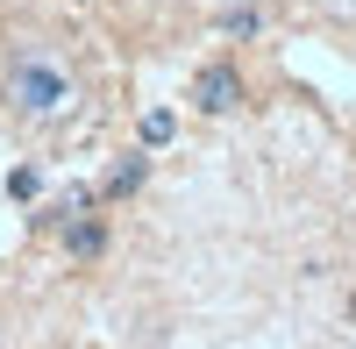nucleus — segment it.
<instances>
[{"instance_id": "obj_1", "label": "nucleus", "mask_w": 356, "mask_h": 349, "mask_svg": "<svg viewBox=\"0 0 356 349\" xmlns=\"http://www.w3.org/2000/svg\"><path fill=\"white\" fill-rule=\"evenodd\" d=\"M0 93H8V107L22 114V122H65V114L79 107V72H72L57 50L22 43V50L8 57V79H0Z\"/></svg>"}, {"instance_id": "obj_2", "label": "nucleus", "mask_w": 356, "mask_h": 349, "mask_svg": "<svg viewBox=\"0 0 356 349\" xmlns=\"http://www.w3.org/2000/svg\"><path fill=\"white\" fill-rule=\"evenodd\" d=\"M193 107H200V114H235V107H243V72H235L228 57L200 65V79H193Z\"/></svg>"}, {"instance_id": "obj_3", "label": "nucleus", "mask_w": 356, "mask_h": 349, "mask_svg": "<svg viewBox=\"0 0 356 349\" xmlns=\"http://www.w3.org/2000/svg\"><path fill=\"white\" fill-rule=\"evenodd\" d=\"M143 179H150V157H122V164L107 171V186H100V193H107V200H129Z\"/></svg>"}, {"instance_id": "obj_4", "label": "nucleus", "mask_w": 356, "mask_h": 349, "mask_svg": "<svg viewBox=\"0 0 356 349\" xmlns=\"http://www.w3.org/2000/svg\"><path fill=\"white\" fill-rule=\"evenodd\" d=\"M65 250H72V257H100V250H107V228L72 214V221H65Z\"/></svg>"}, {"instance_id": "obj_5", "label": "nucleus", "mask_w": 356, "mask_h": 349, "mask_svg": "<svg viewBox=\"0 0 356 349\" xmlns=\"http://www.w3.org/2000/svg\"><path fill=\"white\" fill-rule=\"evenodd\" d=\"M171 129H178L171 114H164V107H150V114H143V150H164V143H171Z\"/></svg>"}, {"instance_id": "obj_6", "label": "nucleus", "mask_w": 356, "mask_h": 349, "mask_svg": "<svg viewBox=\"0 0 356 349\" xmlns=\"http://www.w3.org/2000/svg\"><path fill=\"white\" fill-rule=\"evenodd\" d=\"M8 193H15V200H36V171H29V164L8 171Z\"/></svg>"}, {"instance_id": "obj_7", "label": "nucleus", "mask_w": 356, "mask_h": 349, "mask_svg": "<svg viewBox=\"0 0 356 349\" xmlns=\"http://www.w3.org/2000/svg\"><path fill=\"white\" fill-rule=\"evenodd\" d=\"M328 8H335V15H349V22H356V0H328Z\"/></svg>"}]
</instances>
